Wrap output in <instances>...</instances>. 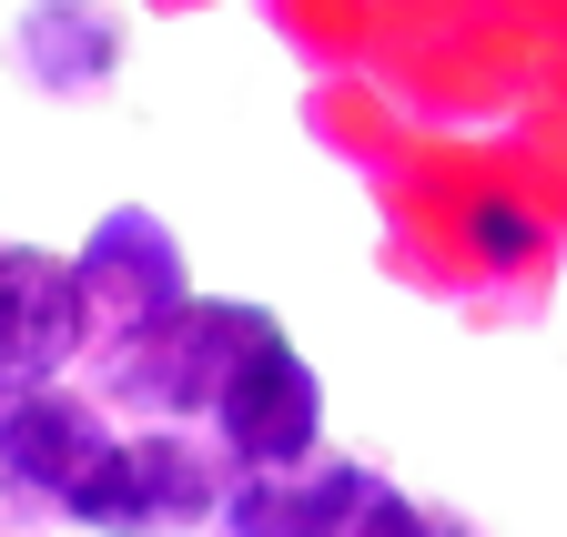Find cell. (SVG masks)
I'll return each mask as SVG.
<instances>
[{"mask_svg": "<svg viewBox=\"0 0 567 537\" xmlns=\"http://www.w3.org/2000/svg\"><path fill=\"white\" fill-rule=\"evenodd\" d=\"M92 345V295L82 264L51 244H0V395L61 385Z\"/></svg>", "mask_w": 567, "mask_h": 537, "instance_id": "4", "label": "cell"}, {"mask_svg": "<svg viewBox=\"0 0 567 537\" xmlns=\"http://www.w3.org/2000/svg\"><path fill=\"white\" fill-rule=\"evenodd\" d=\"M224 487H234L224 446H203L183 426H142V436H112V456L92 466V487L71 497V517L92 537H173V527L224 517Z\"/></svg>", "mask_w": 567, "mask_h": 537, "instance_id": "1", "label": "cell"}, {"mask_svg": "<svg viewBox=\"0 0 567 537\" xmlns=\"http://www.w3.org/2000/svg\"><path fill=\"white\" fill-rule=\"evenodd\" d=\"M344 537H446V517H425L405 487H365V497H354V517H344Z\"/></svg>", "mask_w": 567, "mask_h": 537, "instance_id": "10", "label": "cell"}, {"mask_svg": "<svg viewBox=\"0 0 567 537\" xmlns=\"http://www.w3.org/2000/svg\"><path fill=\"white\" fill-rule=\"evenodd\" d=\"M71 264H82L92 324H112V334L163 324V314H183V304H193V264H183L173 224H163V214H142V204L102 214V224L82 234V254H71Z\"/></svg>", "mask_w": 567, "mask_h": 537, "instance_id": "6", "label": "cell"}, {"mask_svg": "<svg viewBox=\"0 0 567 537\" xmlns=\"http://www.w3.org/2000/svg\"><path fill=\"white\" fill-rule=\"evenodd\" d=\"M264 324H274L264 304H213V295H193L163 324L112 334V395L142 406L153 426H193V416H213V395H224V375L244 365V345H254Z\"/></svg>", "mask_w": 567, "mask_h": 537, "instance_id": "2", "label": "cell"}, {"mask_svg": "<svg viewBox=\"0 0 567 537\" xmlns=\"http://www.w3.org/2000/svg\"><path fill=\"white\" fill-rule=\"evenodd\" d=\"M112 456V416L92 406L82 385H31V395H0V487L21 507H61L92 487V466Z\"/></svg>", "mask_w": 567, "mask_h": 537, "instance_id": "5", "label": "cell"}, {"mask_svg": "<svg viewBox=\"0 0 567 537\" xmlns=\"http://www.w3.org/2000/svg\"><path fill=\"white\" fill-rule=\"evenodd\" d=\"M446 537H466V527H446Z\"/></svg>", "mask_w": 567, "mask_h": 537, "instance_id": "11", "label": "cell"}, {"mask_svg": "<svg viewBox=\"0 0 567 537\" xmlns=\"http://www.w3.org/2000/svg\"><path fill=\"white\" fill-rule=\"evenodd\" d=\"M213 446H224L234 477H274V466H315L324 446V375L305 365V345L284 324H264L244 365L224 375V395H213Z\"/></svg>", "mask_w": 567, "mask_h": 537, "instance_id": "3", "label": "cell"}, {"mask_svg": "<svg viewBox=\"0 0 567 537\" xmlns=\"http://www.w3.org/2000/svg\"><path fill=\"white\" fill-rule=\"evenodd\" d=\"M466 244H476L486 264H527L547 234H537V214H527V204H507V193H476V204H466Z\"/></svg>", "mask_w": 567, "mask_h": 537, "instance_id": "9", "label": "cell"}, {"mask_svg": "<svg viewBox=\"0 0 567 537\" xmlns=\"http://www.w3.org/2000/svg\"><path fill=\"white\" fill-rule=\"evenodd\" d=\"M375 487V466H344V456H315V466H274V477H234L224 487V537H344L354 497Z\"/></svg>", "mask_w": 567, "mask_h": 537, "instance_id": "7", "label": "cell"}, {"mask_svg": "<svg viewBox=\"0 0 567 537\" xmlns=\"http://www.w3.org/2000/svg\"><path fill=\"white\" fill-rule=\"evenodd\" d=\"M21 72L41 92H102L122 72V21L102 11V0H31L21 11Z\"/></svg>", "mask_w": 567, "mask_h": 537, "instance_id": "8", "label": "cell"}]
</instances>
